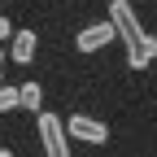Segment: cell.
Listing matches in <instances>:
<instances>
[{
    "instance_id": "1",
    "label": "cell",
    "mask_w": 157,
    "mask_h": 157,
    "mask_svg": "<svg viewBox=\"0 0 157 157\" xmlns=\"http://www.w3.org/2000/svg\"><path fill=\"white\" fill-rule=\"evenodd\" d=\"M109 22L118 26V39L127 44V61H131V70H144L153 57H157V35H148V31L140 26V17H135L131 0H113V5H109Z\"/></svg>"
},
{
    "instance_id": "2",
    "label": "cell",
    "mask_w": 157,
    "mask_h": 157,
    "mask_svg": "<svg viewBox=\"0 0 157 157\" xmlns=\"http://www.w3.org/2000/svg\"><path fill=\"white\" fill-rule=\"evenodd\" d=\"M70 131H61V118L57 113H39V144L48 157H70Z\"/></svg>"
},
{
    "instance_id": "3",
    "label": "cell",
    "mask_w": 157,
    "mask_h": 157,
    "mask_svg": "<svg viewBox=\"0 0 157 157\" xmlns=\"http://www.w3.org/2000/svg\"><path fill=\"white\" fill-rule=\"evenodd\" d=\"M113 35H118V26L109 22V17H105V22H92V26H83L74 44H78V52H101V48L109 44Z\"/></svg>"
},
{
    "instance_id": "4",
    "label": "cell",
    "mask_w": 157,
    "mask_h": 157,
    "mask_svg": "<svg viewBox=\"0 0 157 157\" xmlns=\"http://www.w3.org/2000/svg\"><path fill=\"white\" fill-rule=\"evenodd\" d=\"M66 131L74 135V140H87V144H105L109 140L105 122H96V118H87V113H74L70 122H66Z\"/></svg>"
},
{
    "instance_id": "5",
    "label": "cell",
    "mask_w": 157,
    "mask_h": 157,
    "mask_svg": "<svg viewBox=\"0 0 157 157\" xmlns=\"http://www.w3.org/2000/svg\"><path fill=\"white\" fill-rule=\"evenodd\" d=\"M31 57H35V31H17L13 35V61H31Z\"/></svg>"
},
{
    "instance_id": "6",
    "label": "cell",
    "mask_w": 157,
    "mask_h": 157,
    "mask_svg": "<svg viewBox=\"0 0 157 157\" xmlns=\"http://www.w3.org/2000/svg\"><path fill=\"white\" fill-rule=\"evenodd\" d=\"M39 105H44V87H39V83H22V109H31V113H44Z\"/></svg>"
},
{
    "instance_id": "7",
    "label": "cell",
    "mask_w": 157,
    "mask_h": 157,
    "mask_svg": "<svg viewBox=\"0 0 157 157\" xmlns=\"http://www.w3.org/2000/svg\"><path fill=\"white\" fill-rule=\"evenodd\" d=\"M9 109H22V87L0 83V113H9Z\"/></svg>"
},
{
    "instance_id": "8",
    "label": "cell",
    "mask_w": 157,
    "mask_h": 157,
    "mask_svg": "<svg viewBox=\"0 0 157 157\" xmlns=\"http://www.w3.org/2000/svg\"><path fill=\"white\" fill-rule=\"evenodd\" d=\"M13 35V22H9V17H0V39H9Z\"/></svg>"
},
{
    "instance_id": "9",
    "label": "cell",
    "mask_w": 157,
    "mask_h": 157,
    "mask_svg": "<svg viewBox=\"0 0 157 157\" xmlns=\"http://www.w3.org/2000/svg\"><path fill=\"white\" fill-rule=\"evenodd\" d=\"M0 157H13V153H9V148H0Z\"/></svg>"
},
{
    "instance_id": "10",
    "label": "cell",
    "mask_w": 157,
    "mask_h": 157,
    "mask_svg": "<svg viewBox=\"0 0 157 157\" xmlns=\"http://www.w3.org/2000/svg\"><path fill=\"white\" fill-rule=\"evenodd\" d=\"M0 61H5V52H0Z\"/></svg>"
}]
</instances>
